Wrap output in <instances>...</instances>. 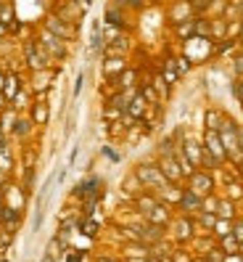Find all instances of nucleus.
<instances>
[{
	"label": "nucleus",
	"instance_id": "7c9ffc66",
	"mask_svg": "<svg viewBox=\"0 0 243 262\" xmlns=\"http://www.w3.org/2000/svg\"><path fill=\"white\" fill-rule=\"evenodd\" d=\"M235 96H238V98H240V101H243V80H240V82H238V85H235Z\"/></svg>",
	"mask_w": 243,
	"mask_h": 262
},
{
	"label": "nucleus",
	"instance_id": "ea45409f",
	"mask_svg": "<svg viewBox=\"0 0 243 262\" xmlns=\"http://www.w3.org/2000/svg\"><path fill=\"white\" fill-rule=\"evenodd\" d=\"M130 262H151V259H130Z\"/></svg>",
	"mask_w": 243,
	"mask_h": 262
},
{
	"label": "nucleus",
	"instance_id": "58836bf2",
	"mask_svg": "<svg viewBox=\"0 0 243 262\" xmlns=\"http://www.w3.org/2000/svg\"><path fill=\"white\" fill-rule=\"evenodd\" d=\"M238 32H240V42H243V24H240V29H238Z\"/></svg>",
	"mask_w": 243,
	"mask_h": 262
},
{
	"label": "nucleus",
	"instance_id": "4c0bfd02",
	"mask_svg": "<svg viewBox=\"0 0 243 262\" xmlns=\"http://www.w3.org/2000/svg\"><path fill=\"white\" fill-rule=\"evenodd\" d=\"M148 259H151V262H161V259H159V257H148Z\"/></svg>",
	"mask_w": 243,
	"mask_h": 262
},
{
	"label": "nucleus",
	"instance_id": "b1692460",
	"mask_svg": "<svg viewBox=\"0 0 243 262\" xmlns=\"http://www.w3.org/2000/svg\"><path fill=\"white\" fill-rule=\"evenodd\" d=\"M225 257H227V254H225L222 249H209L204 259H206V262H225Z\"/></svg>",
	"mask_w": 243,
	"mask_h": 262
},
{
	"label": "nucleus",
	"instance_id": "6e6552de",
	"mask_svg": "<svg viewBox=\"0 0 243 262\" xmlns=\"http://www.w3.org/2000/svg\"><path fill=\"white\" fill-rule=\"evenodd\" d=\"M159 169H161V175H164L166 183H177L182 178V169H180L175 157H159Z\"/></svg>",
	"mask_w": 243,
	"mask_h": 262
},
{
	"label": "nucleus",
	"instance_id": "f257e3e1",
	"mask_svg": "<svg viewBox=\"0 0 243 262\" xmlns=\"http://www.w3.org/2000/svg\"><path fill=\"white\" fill-rule=\"evenodd\" d=\"M135 178H138L140 186H145L151 191H164L166 186H169V183L164 180L159 164H140L138 169H135Z\"/></svg>",
	"mask_w": 243,
	"mask_h": 262
},
{
	"label": "nucleus",
	"instance_id": "9d476101",
	"mask_svg": "<svg viewBox=\"0 0 243 262\" xmlns=\"http://www.w3.org/2000/svg\"><path fill=\"white\" fill-rule=\"evenodd\" d=\"M201 207H204V202L196 193H190V191H182V196H180V209L185 212V214H190V212H201Z\"/></svg>",
	"mask_w": 243,
	"mask_h": 262
},
{
	"label": "nucleus",
	"instance_id": "37998d69",
	"mask_svg": "<svg viewBox=\"0 0 243 262\" xmlns=\"http://www.w3.org/2000/svg\"><path fill=\"white\" fill-rule=\"evenodd\" d=\"M0 183H3V172H0Z\"/></svg>",
	"mask_w": 243,
	"mask_h": 262
},
{
	"label": "nucleus",
	"instance_id": "39448f33",
	"mask_svg": "<svg viewBox=\"0 0 243 262\" xmlns=\"http://www.w3.org/2000/svg\"><path fill=\"white\" fill-rule=\"evenodd\" d=\"M190 193H196L204 202V199L214 191V180H211V175H206V172H193L190 175V188H188Z\"/></svg>",
	"mask_w": 243,
	"mask_h": 262
},
{
	"label": "nucleus",
	"instance_id": "4468645a",
	"mask_svg": "<svg viewBox=\"0 0 243 262\" xmlns=\"http://www.w3.org/2000/svg\"><path fill=\"white\" fill-rule=\"evenodd\" d=\"M45 119H48V103H45V101H35L32 125H45Z\"/></svg>",
	"mask_w": 243,
	"mask_h": 262
},
{
	"label": "nucleus",
	"instance_id": "1a4fd4ad",
	"mask_svg": "<svg viewBox=\"0 0 243 262\" xmlns=\"http://www.w3.org/2000/svg\"><path fill=\"white\" fill-rule=\"evenodd\" d=\"M182 154H185V159L193 164V167H199L204 162V148L196 143V141H185L182 143Z\"/></svg>",
	"mask_w": 243,
	"mask_h": 262
},
{
	"label": "nucleus",
	"instance_id": "a878e982",
	"mask_svg": "<svg viewBox=\"0 0 243 262\" xmlns=\"http://www.w3.org/2000/svg\"><path fill=\"white\" fill-rule=\"evenodd\" d=\"M82 233H85V236H95V233H98V223H95V220H85V223H82Z\"/></svg>",
	"mask_w": 243,
	"mask_h": 262
},
{
	"label": "nucleus",
	"instance_id": "2eb2a0df",
	"mask_svg": "<svg viewBox=\"0 0 243 262\" xmlns=\"http://www.w3.org/2000/svg\"><path fill=\"white\" fill-rule=\"evenodd\" d=\"M103 72L106 74H121L125 72V58H119V56H114V58H106V64H103Z\"/></svg>",
	"mask_w": 243,
	"mask_h": 262
},
{
	"label": "nucleus",
	"instance_id": "c9c22d12",
	"mask_svg": "<svg viewBox=\"0 0 243 262\" xmlns=\"http://www.w3.org/2000/svg\"><path fill=\"white\" fill-rule=\"evenodd\" d=\"M3 85H6V74L0 72V93H3Z\"/></svg>",
	"mask_w": 243,
	"mask_h": 262
},
{
	"label": "nucleus",
	"instance_id": "473e14b6",
	"mask_svg": "<svg viewBox=\"0 0 243 262\" xmlns=\"http://www.w3.org/2000/svg\"><path fill=\"white\" fill-rule=\"evenodd\" d=\"M103 154H106V157H109V159H114V162H116V159H119V157H116V154H114V151H111V148H103Z\"/></svg>",
	"mask_w": 243,
	"mask_h": 262
},
{
	"label": "nucleus",
	"instance_id": "9b49d317",
	"mask_svg": "<svg viewBox=\"0 0 243 262\" xmlns=\"http://www.w3.org/2000/svg\"><path fill=\"white\" fill-rule=\"evenodd\" d=\"M98 186H101V180L90 178V180H85V183L77 186V196H85L87 202H93V199H98Z\"/></svg>",
	"mask_w": 243,
	"mask_h": 262
},
{
	"label": "nucleus",
	"instance_id": "c756f323",
	"mask_svg": "<svg viewBox=\"0 0 243 262\" xmlns=\"http://www.w3.org/2000/svg\"><path fill=\"white\" fill-rule=\"evenodd\" d=\"M82 82H85V77L80 74V77H77V82H74V96H77V93H80V90H82Z\"/></svg>",
	"mask_w": 243,
	"mask_h": 262
},
{
	"label": "nucleus",
	"instance_id": "0eeeda50",
	"mask_svg": "<svg viewBox=\"0 0 243 262\" xmlns=\"http://www.w3.org/2000/svg\"><path fill=\"white\" fill-rule=\"evenodd\" d=\"M48 32L58 40H69L74 37V27H69V21L61 16H48Z\"/></svg>",
	"mask_w": 243,
	"mask_h": 262
},
{
	"label": "nucleus",
	"instance_id": "423d86ee",
	"mask_svg": "<svg viewBox=\"0 0 243 262\" xmlns=\"http://www.w3.org/2000/svg\"><path fill=\"white\" fill-rule=\"evenodd\" d=\"M204 151H206V157L214 159V164L225 162L227 159V154H225V146L220 141V133H209L206 130V138H204Z\"/></svg>",
	"mask_w": 243,
	"mask_h": 262
},
{
	"label": "nucleus",
	"instance_id": "393cba45",
	"mask_svg": "<svg viewBox=\"0 0 243 262\" xmlns=\"http://www.w3.org/2000/svg\"><path fill=\"white\" fill-rule=\"evenodd\" d=\"M227 228H230V223H227V220H217V225H214V233H217L220 238H225V236H230V230H227Z\"/></svg>",
	"mask_w": 243,
	"mask_h": 262
},
{
	"label": "nucleus",
	"instance_id": "7ed1b4c3",
	"mask_svg": "<svg viewBox=\"0 0 243 262\" xmlns=\"http://www.w3.org/2000/svg\"><path fill=\"white\" fill-rule=\"evenodd\" d=\"M24 53H27V67L32 69V72H42V69H48L51 56L45 53L35 40H29V42L24 45Z\"/></svg>",
	"mask_w": 243,
	"mask_h": 262
},
{
	"label": "nucleus",
	"instance_id": "ddd939ff",
	"mask_svg": "<svg viewBox=\"0 0 243 262\" xmlns=\"http://www.w3.org/2000/svg\"><path fill=\"white\" fill-rule=\"evenodd\" d=\"M145 106H148V103L143 101V96H140V93H135V98L127 103V117H130V119H132V117H135V119H138V117H143Z\"/></svg>",
	"mask_w": 243,
	"mask_h": 262
},
{
	"label": "nucleus",
	"instance_id": "2f4dec72",
	"mask_svg": "<svg viewBox=\"0 0 243 262\" xmlns=\"http://www.w3.org/2000/svg\"><path fill=\"white\" fill-rule=\"evenodd\" d=\"M235 72H238V74L243 72V56H240V58H235Z\"/></svg>",
	"mask_w": 243,
	"mask_h": 262
},
{
	"label": "nucleus",
	"instance_id": "aec40b11",
	"mask_svg": "<svg viewBox=\"0 0 243 262\" xmlns=\"http://www.w3.org/2000/svg\"><path fill=\"white\" fill-rule=\"evenodd\" d=\"M11 167H13V157H11V151L6 146H0V172H11Z\"/></svg>",
	"mask_w": 243,
	"mask_h": 262
},
{
	"label": "nucleus",
	"instance_id": "e433bc0d",
	"mask_svg": "<svg viewBox=\"0 0 243 262\" xmlns=\"http://www.w3.org/2000/svg\"><path fill=\"white\" fill-rule=\"evenodd\" d=\"M42 262H53V257H51V254H45V259H42Z\"/></svg>",
	"mask_w": 243,
	"mask_h": 262
},
{
	"label": "nucleus",
	"instance_id": "dca6fc26",
	"mask_svg": "<svg viewBox=\"0 0 243 262\" xmlns=\"http://www.w3.org/2000/svg\"><path fill=\"white\" fill-rule=\"evenodd\" d=\"M16 119H19L16 112H0V130H3V133H11L13 125H16Z\"/></svg>",
	"mask_w": 243,
	"mask_h": 262
},
{
	"label": "nucleus",
	"instance_id": "a19ab883",
	"mask_svg": "<svg viewBox=\"0 0 243 262\" xmlns=\"http://www.w3.org/2000/svg\"><path fill=\"white\" fill-rule=\"evenodd\" d=\"M193 262H206V259H204V257H199V259H193Z\"/></svg>",
	"mask_w": 243,
	"mask_h": 262
},
{
	"label": "nucleus",
	"instance_id": "412c9836",
	"mask_svg": "<svg viewBox=\"0 0 243 262\" xmlns=\"http://www.w3.org/2000/svg\"><path fill=\"white\" fill-rule=\"evenodd\" d=\"M29 130H32V119H27V117H19L16 119V125H13V133H16L19 138H27Z\"/></svg>",
	"mask_w": 243,
	"mask_h": 262
},
{
	"label": "nucleus",
	"instance_id": "c03bdc74",
	"mask_svg": "<svg viewBox=\"0 0 243 262\" xmlns=\"http://www.w3.org/2000/svg\"><path fill=\"white\" fill-rule=\"evenodd\" d=\"M0 8H3V3H0Z\"/></svg>",
	"mask_w": 243,
	"mask_h": 262
},
{
	"label": "nucleus",
	"instance_id": "f8f14e48",
	"mask_svg": "<svg viewBox=\"0 0 243 262\" xmlns=\"http://www.w3.org/2000/svg\"><path fill=\"white\" fill-rule=\"evenodd\" d=\"M19 90H21L19 74H6V85H3V96H6V101H13V98L19 96Z\"/></svg>",
	"mask_w": 243,
	"mask_h": 262
},
{
	"label": "nucleus",
	"instance_id": "f3484780",
	"mask_svg": "<svg viewBox=\"0 0 243 262\" xmlns=\"http://www.w3.org/2000/svg\"><path fill=\"white\" fill-rule=\"evenodd\" d=\"M220 127H222V117H220V112L209 109V112H206V130H209V133H220Z\"/></svg>",
	"mask_w": 243,
	"mask_h": 262
},
{
	"label": "nucleus",
	"instance_id": "bb28decb",
	"mask_svg": "<svg viewBox=\"0 0 243 262\" xmlns=\"http://www.w3.org/2000/svg\"><path fill=\"white\" fill-rule=\"evenodd\" d=\"M201 225H206V228H214V225H217V217H214L211 212H204V214H201Z\"/></svg>",
	"mask_w": 243,
	"mask_h": 262
},
{
	"label": "nucleus",
	"instance_id": "c85d7f7f",
	"mask_svg": "<svg viewBox=\"0 0 243 262\" xmlns=\"http://www.w3.org/2000/svg\"><path fill=\"white\" fill-rule=\"evenodd\" d=\"M21 106H27V93L24 90H19V96L13 98V109H21Z\"/></svg>",
	"mask_w": 243,
	"mask_h": 262
},
{
	"label": "nucleus",
	"instance_id": "72a5a7b5",
	"mask_svg": "<svg viewBox=\"0 0 243 262\" xmlns=\"http://www.w3.org/2000/svg\"><path fill=\"white\" fill-rule=\"evenodd\" d=\"M6 35H8V27H6V24H3V21H0V40H3V37H6Z\"/></svg>",
	"mask_w": 243,
	"mask_h": 262
},
{
	"label": "nucleus",
	"instance_id": "f03ea898",
	"mask_svg": "<svg viewBox=\"0 0 243 262\" xmlns=\"http://www.w3.org/2000/svg\"><path fill=\"white\" fill-rule=\"evenodd\" d=\"M220 141H222V146H225L227 159L240 162L243 151H240V146H238V127L233 125L230 119H225V122H222V127H220Z\"/></svg>",
	"mask_w": 243,
	"mask_h": 262
},
{
	"label": "nucleus",
	"instance_id": "a211bd4d",
	"mask_svg": "<svg viewBox=\"0 0 243 262\" xmlns=\"http://www.w3.org/2000/svg\"><path fill=\"white\" fill-rule=\"evenodd\" d=\"M190 228H193V223H190L188 217H182V220L177 223V233H175L177 241H188V238L193 236V230H190Z\"/></svg>",
	"mask_w": 243,
	"mask_h": 262
},
{
	"label": "nucleus",
	"instance_id": "20e7f679",
	"mask_svg": "<svg viewBox=\"0 0 243 262\" xmlns=\"http://www.w3.org/2000/svg\"><path fill=\"white\" fill-rule=\"evenodd\" d=\"M37 45H40V48L45 51V53H48V56H53V58H64L66 56V48H64V40H58V37H53L51 32H48V29H45V32L35 40Z\"/></svg>",
	"mask_w": 243,
	"mask_h": 262
},
{
	"label": "nucleus",
	"instance_id": "4be33fe9",
	"mask_svg": "<svg viewBox=\"0 0 243 262\" xmlns=\"http://www.w3.org/2000/svg\"><path fill=\"white\" fill-rule=\"evenodd\" d=\"M132 80H135V72H132V69H125V72H121V74L116 77V85L127 90V88H132V85H135Z\"/></svg>",
	"mask_w": 243,
	"mask_h": 262
},
{
	"label": "nucleus",
	"instance_id": "f704fd0d",
	"mask_svg": "<svg viewBox=\"0 0 243 262\" xmlns=\"http://www.w3.org/2000/svg\"><path fill=\"white\" fill-rule=\"evenodd\" d=\"M6 103H8V101H6V96L0 93V112H6Z\"/></svg>",
	"mask_w": 243,
	"mask_h": 262
},
{
	"label": "nucleus",
	"instance_id": "5701e85b",
	"mask_svg": "<svg viewBox=\"0 0 243 262\" xmlns=\"http://www.w3.org/2000/svg\"><path fill=\"white\" fill-rule=\"evenodd\" d=\"M238 246H240V244H238L233 236H225V238H222V252H225V254H235Z\"/></svg>",
	"mask_w": 243,
	"mask_h": 262
},
{
	"label": "nucleus",
	"instance_id": "6ab92c4d",
	"mask_svg": "<svg viewBox=\"0 0 243 262\" xmlns=\"http://www.w3.org/2000/svg\"><path fill=\"white\" fill-rule=\"evenodd\" d=\"M0 223H3V225H16L19 223V212L16 209H13V207H3V209H0Z\"/></svg>",
	"mask_w": 243,
	"mask_h": 262
},
{
	"label": "nucleus",
	"instance_id": "79ce46f5",
	"mask_svg": "<svg viewBox=\"0 0 243 262\" xmlns=\"http://www.w3.org/2000/svg\"><path fill=\"white\" fill-rule=\"evenodd\" d=\"M238 249H240V254H243V244H240V246H238Z\"/></svg>",
	"mask_w": 243,
	"mask_h": 262
},
{
	"label": "nucleus",
	"instance_id": "cd10ccee",
	"mask_svg": "<svg viewBox=\"0 0 243 262\" xmlns=\"http://www.w3.org/2000/svg\"><path fill=\"white\" fill-rule=\"evenodd\" d=\"M103 117H106V119H116V117H121V109H116V106H106Z\"/></svg>",
	"mask_w": 243,
	"mask_h": 262
}]
</instances>
